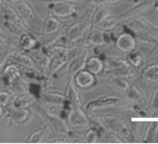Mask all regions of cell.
<instances>
[{"mask_svg": "<svg viewBox=\"0 0 158 144\" xmlns=\"http://www.w3.org/2000/svg\"><path fill=\"white\" fill-rule=\"evenodd\" d=\"M48 56V61L47 64L45 74L47 77L51 79L58 71L65 66L69 61V50L68 47L60 44H54L48 48L40 47Z\"/></svg>", "mask_w": 158, "mask_h": 144, "instance_id": "cell-1", "label": "cell"}, {"mask_svg": "<svg viewBox=\"0 0 158 144\" xmlns=\"http://www.w3.org/2000/svg\"><path fill=\"white\" fill-rule=\"evenodd\" d=\"M11 5L16 10L28 32L40 36L43 25V19L35 11V10L24 0H20V1H17Z\"/></svg>", "mask_w": 158, "mask_h": 144, "instance_id": "cell-2", "label": "cell"}, {"mask_svg": "<svg viewBox=\"0 0 158 144\" xmlns=\"http://www.w3.org/2000/svg\"><path fill=\"white\" fill-rule=\"evenodd\" d=\"M91 28L92 26L90 23V20L83 19L80 21H76L73 23L63 28L57 43L65 47H69L73 44L81 41Z\"/></svg>", "mask_w": 158, "mask_h": 144, "instance_id": "cell-3", "label": "cell"}, {"mask_svg": "<svg viewBox=\"0 0 158 144\" xmlns=\"http://www.w3.org/2000/svg\"><path fill=\"white\" fill-rule=\"evenodd\" d=\"M32 106L34 111L45 121V124L48 125L49 129H51L56 134L68 135V133L70 132L69 125L67 121L63 119L60 115H57L55 113L48 112L38 103V101L35 102Z\"/></svg>", "mask_w": 158, "mask_h": 144, "instance_id": "cell-4", "label": "cell"}, {"mask_svg": "<svg viewBox=\"0 0 158 144\" xmlns=\"http://www.w3.org/2000/svg\"><path fill=\"white\" fill-rule=\"evenodd\" d=\"M46 9L58 18H69L77 14L78 7L76 3L69 1H56L45 3Z\"/></svg>", "mask_w": 158, "mask_h": 144, "instance_id": "cell-5", "label": "cell"}, {"mask_svg": "<svg viewBox=\"0 0 158 144\" xmlns=\"http://www.w3.org/2000/svg\"><path fill=\"white\" fill-rule=\"evenodd\" d=\"M5 118L10 125H23L31 119V112L28 108L15 109L10 106V110L5 113Z\"/></svg>", "mask_w": 158, "mask_h": 144, "instance_id": "cell-6", "label": "cell"}, {"mask_svg": "<svg viewBox=\"0 0 158 144\" xmlns=\"http://www.w3.org/2000/svg\"><path fill=\"white\" fill-rule=\"evenodd\" d=\"M66 121L69 125L73 127H85L90 125V120L82 106H73Z\"/></svg>", "mask_w": 158, "mask_h": 144, "instance_id": "cell-7", "label": "cell"}, {"mask_svg": "<svg viewBox=\"0 0 158 144\" xmlns=\"http://www.w3.org/2000/svg\"><path fill=\"white\" fill-rule=\"evenodd\" d=\"M98 118L105 128L109 129L114 134H117L124 138H127L129 136V131L127 127L119 118L115 116H102Z\"/></svg>", "mask_w": 158, "mask_h": 144, "instance_id": "cell-8", "label": "cell"}, {"mask_svg": "<svg viewBox=\"0 0 158 144\" xmlns=\"http://www.w3.org/2000/svg\"><path fill=\"white\" fill-rule=\"evenodd\" d=\"M73 80L75 86L82 89H89L96 87L98 80L94 74L90 73L87 69L79 71L73 76Z\"/></svg>", "mask_w": 158, "mask_h": 144, "instance_id": "cell-9", "label": "cell"}, {"mask_svg": "<svg viewBox=\"0 0 158 144\" xmlns=\"http://www.w3.org/2000/svg\"><path fill=\"white\" fill-rule=\"evenodd\" d=\"M23 78V77L22 75L21 68L17 64L10 62V63H7L4 66L3 73H2L1 77H0V80H1L2 84L5 87L9 88L11 84Z\"/></svg>", "mask_w": 158, "mask_h": 144, "instance_id": "cell-10", "label": "cell"}, {"mask_svg": "<svg viewBox=\"0 0 158 144\" xmlns=\"http://www.w3.org/2000/svg\"><path fill=\"white\" fill-rule=\"evenodd\" d=\"M65 27V23L61 22L58 17L50 15L43 20L41 37H48L52 35H55L61 31Z\"/></svg>", "mask_w": 158, "mask_h": 144, "instance_id": "cell-11", "label": "cell"}, {"mask_svg": "<svg viewBox=\"0 0 158 144\" xmlns=\"http://www.w3.org/2000/svg\"><path fill=\"white\" fill-rule=\"evenodd\" d=\"M87 47H101L106 43V34L105 31L99 27H92L89 34L86 35V38L82 41H79Z\"/></svg>", "mask_w": 158, "mask_h": 144, "instance_id": "cell-12", "label": "cell"}, {"mask_svg": "<svg viewBox=\"0 0 158 144\" xmlns=\"http://www.w3.org/2000/svg\"><path fill=\"white\" fill-rule=\"evenodd\" d=\"M9 61L13 62L17 64L20 68H33V69H38L34 59L28 52H25L23 50H15L10 53ZM39 70V69H38Z\"/></svg>", "mask_w": 158, "mask_h": 144, "instance_id": "cell-13", "label": "cell"}, {"mask_svg": "<svg viewBox=\"0 0 158 144\" xmlns=\"http://www.w3.org/2000/svg\"><path fill=\"white\" fill-rule=\"evenodd\" d=\"M40 44L41 43L38 39L37 35H35L30 32H25L18 38V45H19L20 48L28 53L32 50L39 48Z\"/></svg>", "mask_w": 158, "mask_h": 144, "instance_id": "cell-14", "label": "cell"}, {"mask_svg": "<svg viewBox=\"0 0 158 144\" xmlns=\"http://www.w3.org/2000/svg\"><path fill=\"white\" fill-rule=\"evenodd\" d=\"M65 101L68 102L72 106H82L80 97H79L78 91L75 88V84L73 80V77L68 76V80L65 86L64 91Z\"/></svg>", "mask_w": 158, "mask_h": 144, "instance_id": "cell-15", "label": "cell"}, {"mask_svg": "<svg viewBox=\"0 0 158 144\" xmlns=\"http://www.w3.org/2000/svg\"><path fill=\"white\" fill-rule=\"evenodd\" d=\"M118 103V100L115 98H112V97H101L92 101H89L86 106H85V111L91 113L94 112L96 110L102 109V108H105V107H111V106H114Z\"/></svg>", "mask_w": 158, "mask_h": 144, "instance_id": "cell-16", "label": "cell"}, {"mask_svg": "<svg viewBox=\"0 0 158 144\" xmlns=\"http://www.w3.org/2000/svg\"><path fill=\"white\" fill-rule=\"evenodd\" d=\"M89 57V53H85L83 55L77 56L69 60L67 63V74L68 76L73 77L79 71L85 69L86 61Z\"/></svg>", "mask_w": 158, "mask_h": 144, "instance_id": "cell-17", "label": "cell"}, {"mask_svg": "<svg viewBox=\"0 0 158 144\" xmlns=\"http://www.w3.org/2000/svg\"><path fill=\"white\" fill-rule=\"evenodd\" d=\"M40 102L53 106H62L65 102L64 94L58 91H43L39 101Z\"/></svg>", "mask_w": 158, "mask_h": 144, "instance_id": "cell-18", "label": "cell"}, {"mask_svg": "<svg viewBox=\"0 0 158 144\" xmlns=\"http://www.w3.org/2000/svg\"><path fill=\"white\" fill-rule=\"evenodd\" d=\"M115 46L121 51L129 53L134 50L136 47V40L130 34L124 33L118 35V37L116 38Z\"/></svg>", "mask_w": 158, "mask_h": 144, "instance_id": "cell-19", "label": "cell"}, {"mask_svg": "<svg viewBox=\"0 0 158 144\" xmlns=\"http://www.w3.org/2000/svg\"><path fill=\"white\" fill-rule=\"evenodd\" d=\"M37 101L33 98L28 93L23 94H14L13 99L10 103V107L15 109H22V108H29Z\"/></svg>", "mask_w": 158, "mask_h": 144, "instance_id": "cell-20", "label": "cell"}, {"mask_svg": "<svg viewBox=\"0 0 158 144\" xmlns=\"http://www.w3.org/2000/svg\"><path fill=\"white\" fill-rule=\"evenodd\" d=\"M104 61L97 56H89L86 61L85 69L89 71L90 73L94 74L95 76L101 75L104 70Z\"/></svg>", "mask_w": 158, "mask_h": 144, "instance_id": "cell-21", "label": "cell"}, {"mask_svg": "<svg viewBox=\"0 0 158 144\" xmlns=\"http://www.w3.org/2000/svg\"><path fill=\"white\" fill-rule=\"evenodd\" d=\"M48 125H44L39 128L35 129L34 131L30 132L29 135L26 138V142L28 143H41L44 141L47 133L48 131Z\"/></svg>", "mask_w": 158, "mask_h": 144, "instance_id": "cell-22", "label": "cell"}, {"mask_svg": "<svg viewBox=\"0 0 158 144\" xmlns=\"http://www.w3.org/2000/svg\"><path fill=\"white\" fill-rule=\"evenodd\" d=\"M108 15H109L108 8L105 5H101V6L97 7V9L93 12L91 19H90L91 26L97 27Z\"/></svg>", "mask_w": 158, "mask_h": 144, "instance_id": "cell-23", "label": "cell"}, {"mask_svg": "<svg viewBox=\"0 0 158 144\" xmlns=\"http://www.w3.org/2000/svg\"><path fill=\"white\" fill-rule=\"evenodd\" d=\"M104 66L107 67V72H109V71H114V70H116V69H119V68L129 66V63L127 60L119 59V58L109 57V58L105 59Z\"/></svg>", "mask_w": 158, "mask_h": 144, "instance_id": "cell-24", "label": "cell"}, {"mask_svg": "<svg viewBox=\"0 0 158 144\" xmlns=\"http://www.w3.org/2000/svg\"><path fill=\"white\" fill-rule=\"evenodd\" d=\"M43 87L40 82L37 81H30L27 84V93L35 98L37 101L40 99V96L43 92Z\"/></svg>", "mask_w": 158, "mask_h": 144, "instance_id": "cell-25", "label": "cell"}, {"mask_svg": "<svg viewBox=\"0 0 158 144\" xmlns=\"http://www.w3.org/2000/svg\"><path fill=\"white\" fill-rule=\"evenodd\" d=\"M120 23V19L117 17H109V15L97 26L103 31H109L116 27V25Z\"/></svg>", "mask_w": 158, "mask_h": 144, "instance_id": "cell-26", "label": "cell"}, {"mask_svg": "<svg viewBox=\"0 0 158 144\" xmlns=\"http://www.w3.org/2000/svg\"><path fill=\"white\" fill-rule=\"evenodd\" d=\"M109 82L112 84V86H114V88H116L120 90H123V91H126L129 88L128 82L123 76H112L111 78L109 79Z\"/></svg>", "mask_w": 158, "mask_h": 144, "instance_id": "cell-27", "label": "cell"}, {"mask_svg": "<svg viewBox=\"0 0 158 144\" xmlns=\"http://www.w3.org/2000/svg\"><path fill=\"white\" fill-rule=\"evenodd\" d=\"M143 76L150 82H158V64L149 66L144 71Z\"/></svg>", "mask_w": 158, "mask_h": 144, "instance_id": "cell-28", "label": "cell"}, {"mask_svg": "<svg viewBox=\"0 0 158 144\" xmlns=\"http://www.w3.org/2000/svg\"><path fill=\"white\" fill-rule=\"evenodd\" d=\"M99 137L100 135L98 133V130L94 126H91L83 135V141L86 143H95L98 141Z\"/></svg>", "mask_w": 158, "mask_h": 144, "instance_id": "cell-29", "label": "cell"}, {"mask_svg": "<svg viewBox=\"0 0 158 144\" xmlns=\"http://www.w3.org/2000/svg\"><path fill=\"white\" fill-rule=\"evenodd\" d=\"M14 94L9 90H0V105L4 108L10 106Z\"/></svg>", "mask_w": 158, "mask_h": 144, "instance_id": "cell-30", "label": "cell"}, {"mask_svg": "<svg viewBox=\"0 0 158 144\" xmlns=\"http://www.w3.org/2000/svg\"><path fill=\"white\" fill-rule=\"evenodd\" d=\"M23 79H21L19 81L14 82L13 84H11L9 88H10L14 94H23V93H27V84H25L23 82Z\"/></svg>", "mask_w": 158, "mask_h": 144, "instance_id": "cell-31", "label": "cell"}, {"mask_svg": "<svg viewBox=\"0 0 158 144\" xmlns=\"http://www.w3.org/2000/svg\"><path fill=\"white\" fill-rule=\"evenodd\" d=\"M157 128H158L157 123H152L148 126L146 134H145V138H144V140L146 142H152L154 140V138H155V135L157 132Z\"/></svg>", "mask_w": 158, "mask_h": 144, "instance_id": "cell-32", "label": "cell"}, {"mask_svg": "<svg viewBox=\"0 0 158 144\" xmlns=\"http://www.w3.org/2000/svg\"><path fill=\"white\" fill-rule=\"evenodd\" d=\"M130 54L128 55V60L131 63V65L138 67L139 65H140L141 61H142V57L140 54L139 53H134V52H129Z\"/></svg>", "mask_w": 158, "mask_h": 144, "instance_id": "cell-33", "label": "cell"}, {"mask_svg": "<svg viewBox=\"0 0 158 144\" xmlns=\"http://www.w3.org/2000/svg\"><path fill=\"white\" fill-rule=\"evenodd\" d=\"M127 94V98L131 101H137L140 98V92L135 87H130L126 90Z\"/></svg>", "mask_w": 158, "mask_h": 144, "instance_id": "cell-34", "label": "cell"}, {"mask_svg": "<svg viewBox=\"0 0 158 144\" xmlns=\"http://www.w3.org/2000/svg\"><path fill=\"white\" fill-rule=\"evenodd\" d=\"M11 52H13V51H11V50H2V51H0V69L7 64Z\"/></svg>", "mask_w": 158, "mask_h": 144, "instance_id": "cell-35", "label": "cell"}, {"mask_svg": "<svg viewBox=\"0 0 158 144\" xmlns=\"http://www.w3.org/2000/svg\"><path fill=\"white\" fill-rule=\"evenodd\" d=\"M51 142H55V143H67V142H72L71 139L69 138H64L63 136L60 138H55L51 139Z\"/></svg>", "mask_w": 158, "mask_h": 144, "instance_id": "cell-36", "label": "cell"}, {"mask_svg": "<svg viewBox=\"0 0 158 144\" xmlns=\"http://www.w3.org/2000/svg\"><path fill=\"white\" fill-rule=\"evenodd\" d=\"M39 1L43 2V3H48V2H56V1H69V2H73V3H80L81 0H39Z\"/></svg>", "mask_w": 158, "mask_h": 144, "instance_id": "cell-37", "label": "cell"}, {"mask_svg": "<svg viewBox=\"0 0 158 144\" xmlns=\"http://www.w3.org/2000/svg\"><path fill=\"white\" fill-rule=\"evenodd\" d=\"M10 35L8 33H6V31L1 27V25H0V38L1 39H4V40H8L10 38Z\"/></svg>", "mask_w": 158, "mask_h": 144, "instance_id": "cell-38", "label": "cell"}, {"mask_svg": "<svg viewBox=\"0 0 158 144\" xmlns=\"http://www.w3.org/2000/svg\"><path fill=\"white\" fill-rule=\"evenodd\" d=\"M152 105L154 106V107H156V106H158V91L154 94V96H153V100H152Z\"/></svg>", "mask_w": 158, "mask_h": 144, "instance_id": "cell-39", "label": "cell"}, {"mask_svg": "<svg viewBox=\"0 0 158 144\" xmlns=\"http://www.w3.org/2000/svg\"><path fill=\"white\" fill-rule=\"evenodd\" d=\"M120 0H102V2L104 3H108V4H114V3H117Z\"/></svg>", "mask_w": 158, "mask_h": 144, "instance_id": "cell-40", "label": "cell"}, {"mask_svg": "<svg viewBox=\"0 0 158 144\" xmlns=\"http://www.w3.org/2000/svg\"><path fill=\"white\" fill-rule=\"evenodd\" d=\"M17 1H20V0H3V2H6V3H9V4H13Z\"/></svg>", "mask_w": 158, "mask_h": 144, "instance_id": "cell-41", "label": "cell"}, {"mask_svg": "<svg viewBox=\"0 0 158 144\" xmlns=\"http://www.w3.org/2000/svg\"><path fill=\"white\" fill-rule=\"evenodd\" d=\"M4 107H2L1 105H0V117L1 116H3L4 115V113H5V111H4Z\"/></svg>", "mask_w": 158, "mask_h": 144, "instance_id": "cell-42", "label": "cell"}, {"mask_svg": "<svg viewBox=\"0 0 158 144\" xmlns=\"http://www.w3.org/2000/svg\"><path fill=\"white\" fill-rule=\"evenodd\" d=\"M155 137H156V138H154V139H155V140L158 142V132H156V135H155Z\"/></svg>", "mask_w": 158, "mask_h": 144, "instance_id": "cell-43", "label": "cell"}, {"mask_svg": "<svg viewBox=\"0 0 158 144\" xmlns=\"http://www.w3.org/2000/svg\"><path fill=\"white\" fill-rule=\"evenodd\" d=\"M2 3H3V0H0V7H1Z\"/></svg>", "mask_w": 158, "mask_h": 144, "instance_id": "cell-44", "label": "cell"}]
</instances>
